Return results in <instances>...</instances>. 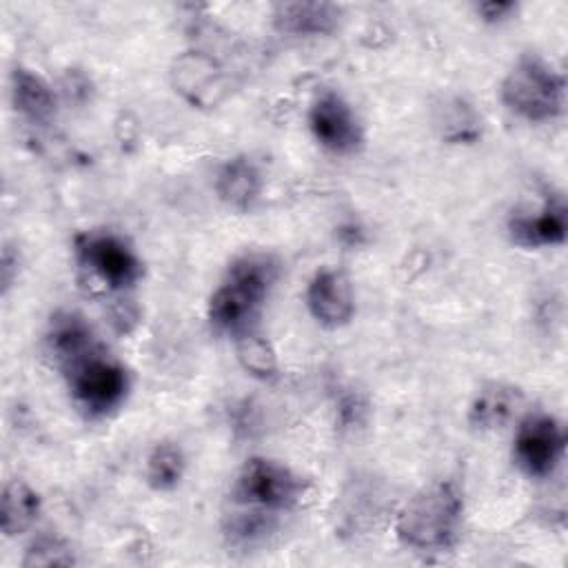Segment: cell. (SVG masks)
I'll return each instance as SVG.
<instances>
[{
  "label": "cell",
  "mask_w": 568,
  "mask_h": 568,
  "mask_svg": "<svg viewBox=\"0 0 568 568\" xmlns=\"http://www.w3.org/2000/svg\"><path fill=\"white\" fill-rule=\"evenodd\" d=\"M277 275L280 262L268 253L235 257L209 297L206 317L213 331L233 339L253 333Z\"/></svg>",
  "instance_id": "1"
},
{
  "label": "cell",
  "mask_w": 568,
  "mask_h": 568,
  "mask_svg": "<svg viewBox=\"0 0 568 568\" xmlns=\"http://www.w3.org/2000/svg\"><path fill=\"white\" fill-rule=\"evenodd\" d=\"M464 528V493L453 479H433L395 517L397 541L422 555L450 550Z\"/></svg>",
  "instance_id": "2"
},
{
  "label": "cell",
  "mask_w": 568,
  "mask_h": 568,
  "mask_svg": "<svg viewBox=\"0 0 568 568\" xmlns=\"http://www.w3.org/2000/svg\"><path fill=\"white\" fill-rule=\"evenodd\" d=\"M499 98L517 118L541 124L557 120L566 106V80L539 53H521L501 80Z\"/></svg>",
  "instance_id": "3"
},
{
  "label": "cell",
  "mask_w": 568,
  "mask_h": 568,
  "mask_svg": "<svg viewBox=\"0 0 568 568\" xmlns=\"http://www.w3.org/2000/svg\"><path fill=\"white\" fill-rule=\"evenodd\" d=\"M62 373L73 404L89 419L109 417L124 404L131 388L126 368L102 346L78 357Z\"/></svg>",
  "instance_id": "4"
},
{
  "label": "cell",
  "mask_w": 568,
  "mask_h": 568,
  "mask_svg": "<svg viewBox=\"0 0 568 568\" xmlns=\"http://www.w3.org/2000/svg\"><path fill=\"white\" fill-rule=\"evenodd\" d=\"M302 493V479L286 464L271 457L246 459L233 484V501L240 508L268 515L291 510Z\"/></svg>",
  "instance_id": "5"
},
{
  "label": "cell",
  "mask_w": 568,
  "mask_h": 568,
  "mask_svg": "<svg viewBox=\"0 0 568 568\" xmlns=\"http://www.w3.org/2000/svg\"><path fill=\"white\" fill-rule=\"evenodd\" d=\"M73 255L82 268L113 291L135 286L144 264L135 248L111 231H84L73 237Z\"/></svg>",
  "instance_id": "6"
},
{
  "label": "cell",
  "mask_w": 568,
  "mask_h": 568,
  "mask_svg": "<svg viewBox=\"0 0 568 568\" xmlns=\"http://www.w3.org/2000/svg\"><path fill=\"white\" fill-rule=\"evenodd\" d=\"M173 91L197 111L217 109L231 91V78L215 55L202 49L178 53L169 67Z\"/></svg>",
  "instance_id": "7"
},
{
  "label": "cell",
  "mask_w": 568,
  "mask_h": 568,
  "mask_svg": "<svg viewBox=\"0 0 568 568\" xmlns=\"http://www.w3.org/2000/svg\"><path fill=\"white\" fill-rule=\"evenodd\" d=\"M566 453V430L555 415H526L513 437V459L521 473L544 479L557 470Z\"/></svg>",
  "instance_id": "8"
},
{
  "label": "cell",
  "mask_w": 568,
  "mask_h": 568,
  "mask_svg": "<svg viewBox=\"0 0 568 568\" xmlns=\"http://www.w3.org/2000/svg\"><path fill=\"white\" fill-rule=\"evenodd\" d=\"M308 129L315 142L333 155H353L364 144V126L337 91H322L308 106Z\"/></svg>",
  "instance_id": "9"
},
{
  "label": "cell",
  "mask_w": 568,
  "mask_h": 568,
  "mask_svg": "<svg viewBox=\"0 0 568 568\" xmlns=\"http://www.w3.org/2000/svg\"><path fill=\"white\" fill-rule=\"evenodd\" d=\"M304 304L308 315L324 328H342L355 315V297L351 280L344 271L322 266L306 284Z\"/></svg>",
  "instance_id": "10"
},
{
  "label": "cell",
  "mask_w": 568,
  "mask_h": 568,
  "mask_svg": "<svg viewBox=\"0 0 568 568\" xmlns=\"http://www.w3.org/2000/svg\"><path fill=\"white\" fill-rule=\"evenodd\" d=\"M508 237L524 248H546L566 242L568 211L561 195H548L539 209H519L510 213Z\"/></svg>",
  "instance_id": "11"
},
{
  "label": "cell",
  "mask_w": 568,
  "mask_h": 568,
  "mask_svg": "<svg viewBox=\"0 0 568 568\" xmlns=\"http://www.w3.org/2000/svg\"><path fill=\"white\" fill-rule=\"evenodd\" d=\"M213 189L224 206L246 213L262 197L264 175L260 164L251 155H233L220 164Z\"/></svg>",
  "instance_id": "12"
},
{
  "label": "cell",
  "mask_w": 568,
  "mask_h": 568,
  "mask_svg": "<svg viewBox=\"0 0 568 568\" xmlns=\"http://www.w3.org/2000/svg\"><path fill=\"white\" fill-rule=\"evenodd\" d=\"M271 20L282 36L317 38L339 29L342 9L333 2H277L273 4Z\"/></svg>",
  "instance_id": "13"
},
{
  "label": "cell",
  "mask_w": 568,
  "mask_h": 568,
  "mask_svg": "<svg viewBox=\"0 0 568 568\" xmlns=\"http://www.w3.org/2000/svg\"><path fill=\"white\" fill-rule=\"evenodd\" d=\"M44 344L47 353L53 357L60 371L100 346L89 322L75 311H58L49 320Z\"/></svg>",
  "instance_id": "14"
},
{
  "label": "cell",
  "mask_w": 568,
  "mask_h": 568,
  "mask_svg": "<svg viewBox=\"0 0 568 568\" xmlns=\"http://www.w3.org/2000/svg\"><path fill=\"white\" fill-rule=\"evenodd\" d=\"M9 87L16 113H20L31 124H44L55 115L58 95L53 87L33 69L13 67Z\"/></svg>",
  "instance_id": "15"
},
{
  "label": "cell",
  "mask_w": 568,
  "mask_h": 568,
  "mask_svg": "<svg viewBox=\"0 0 568 568\" xmlns=\"http://www.w3.org/2000/svg\"><path fill=\"white\" fill-rule=\"evenodd\" d=\"M519 404L521 390L517 386L506 382H488L475 393L468 406V424L481 433L497 430L515 417Z\"/></svg>",
  "instance_id": "16"
},
{
  "label": "cell",
  "mask_w": 568,
  "mask_h": 568,
  "mask_svg": "<svg viewBox=\"0 0 568 568\" xmlns=\"http://www.w3.org/2000/svg\"><path fill=\"white\" fill-rule=\"evenodd\" d=\"M42 499L38 490L24 479H9L0 499V530L4 537L27 532L40 517Z\"/></svg>",
  "instance_id": "17"
},
{
  "label": "cell",
  "mask_w": 568,
  "mask_h": 568,
  "mask_svg": "<svg viewBox=\"0 0 568 568\" xmlns=\"http://www.w3.org/2000/svg\"><path fill=\"white\" fill-rule=\"evenodd\" d=\"M435 126L448 144H473L481 138V115L462 95H448L435 109Z\"/></svg>",
  "instance_id": "18"
},
{
  "label": "cell",
  "mask_w": 568,
  "mask_h": 568,
  "mask_svg": "<svg viewBox=\"0 0 568 568\" xmlns=\"http://www.w3.org/2000/svg\"><path fill=\"white\" fill-rule=\"evenodd\" d=\"M186 473V455L175 442H160L151 448L144 464V479L155 493L175 490Z\"/></svg>",
  "instance_id": "19"
},
{
  "label": "cell",
  "mask_w": 568,
  "mask_h": 568,
  "mask_svg": "<svg viewBox=\"0 0 568 568\" xmlns=\"http://www.w3.org/2000/svg\"><path fill=\"white\" fill-rule=\"evenodd\" d=\"M235 353H237V362L251 377L260 382L277 379L280 375L277 355L266 337L257 335L255 331L246 333L235 339Z\"/></svg>",
  "instance_id": "20"
},
{
  "label": "cell",
  "mask_w": 568,
  "mask_h": 568,
  "mask_svg": "<svg viewBox=\"0 0 568 568\" xmlns=\"http://www.w3.org/2000/svg\"><path fill=\"white\" fill-rule=\"evenodd\" d=\"M75 564L71 546L53 535H40L36 537L29 548L24 550L22 566H71Z\"/></svg>",
  "instance_id": "21"
},
{
  "label": "cell",
  "mask_w": 568,
  "mask_h": 568,
  "mask_svg": "<svg viewBox=\"0 0 568 568\" xmlns=\"http://www.w3.org/2000/svg\"><path fill=\"white\" fill-rule=\"evenodd\" d=\"M517 2L513 0H486L475 4V11L479 16L481 22L486 24H501L506 20L513 18V13H517Z\"/></svg>",
  "instance_id": "22"
}]
</instances>
